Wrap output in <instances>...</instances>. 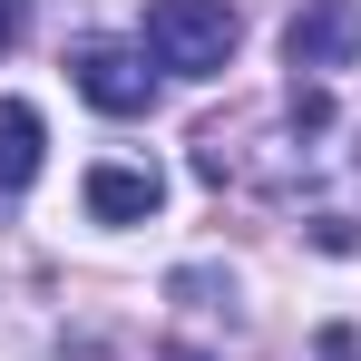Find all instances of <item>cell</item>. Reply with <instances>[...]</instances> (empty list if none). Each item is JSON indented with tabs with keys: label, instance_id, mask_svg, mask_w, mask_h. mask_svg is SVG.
<instances>
[{
	"label": "cell",
	"instance_id": "6da1fadb",
	"mask_svg": "<svg viewBox=\"0 0 361 361\" xmlns=\"http://www.w3.org/2000/svg\"><path fill=\"white\" fill-rule=\"evenodd\" d=\"M147 59L176 78H215L235 59V10L225 0H147Z\"/></svg>",
	"mask_w": 361,
	"mask_h": 361
},
{
	"label": "cell",
	"instance_id": "7a4b0ae2",
	"mask_svg": "<svg viewBox=\"0 0 361 361\" xmlns=\"http://www.w3.org/2000/svg\"><path fill=\"white\" fill-rule=\"evenodd\" d=\"M68 78H78V98H88V108H108V118H147V108H157L147 59L118 49V39H78V49H68Z\"/></svg>",
	"mask_w": 361,
	"mask_h": 361
},
{
	"label": "cell",
	"instance_id": "3957f363",
	"mask_svg": "<svg viewBox=\"0 0 361 361\" xmlns=\"http://www.w3.org/2000/svg\"><path fill=\"white\" fill-rule=\"evenodd\" d=\"M283 59L302 68H352L361 59V0H302L293 10V30H283Z\"/></svg>",
	"mask_w": 361,
	"mask_h": 361
},
{
	"label": "cell",
	"instance_id": "277c9868",
	"mask_svg": "<svg viewBox=\"0 0 361 361\" xmlns=\"http://www.w3.org/2000/svg\"><path fill=\"white\" fill-rule=\"evenodd\" d=\"M157 195H166L157 166H88V215H98V225H137V215H157Z\"/></svg>",
	"mask_w": 361,
	"mask_h": 361
},
{
	"label": "cell",
	"instance_id": "5b68a950",
	"mask_svg": "<svg viewBox=\"0 0 361 361\" xmlns=\"http://www.w3.org/2000/svg\"><path fill=\"white\" fill-rule=\"evenodd\" d=\"M30 176H39V108L0 98V195H20Z\"/></svg>",
	"mask_w": 361,
	"mask_h": 361
},
{
	"label": "cell",
	"instance_id": "8992f818",
	"mask_svg": "<svg viewBox=\"0 0 361 361\" xmlns=\"http://www.w3.org/2000/svg\"><path fill=\"white\" fill-rule=\"evenodd\" d=\"M20 20H30V0H0V49H20Z\"/></svg>",
	"mask_w": 361,
	"mask_h": 361
},
{
	"label": "cell",
	"instance_id": "52a82bcc",
	"mask_svg": "<svg viewBox=\"0 0 361 361\" xmlns=\"http://www.w3.org/2000/svg\"><path fill=\"white\" fill-rule=\"evenodd\" d=\"M166 361H205V352H166Z\"/></svg>",
	"mask_w": 361,
	"mask_h": 361
}]
</instances>
